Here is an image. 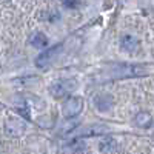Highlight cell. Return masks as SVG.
I'll use <instances>...</instances> for the list:
<instances>
[{
	"label": "cell",
	"instance_id": "1",
	"mask_svg": "<svg viewBox=\"0 0 154 154\" xmlns=\"http://www.w3.org/2000/svg\"><path fill=\"white\" fill-rule=\"evenodd\" d=\"M82 109H83V102H82V99H79V97H71V99H68L65 103H63L62 112H63V116H65V117L72 119V117H77V116L82 112Z\"/></svg>",
	"mask_w": 154,
	"mask_h": 154
},
{
	"label": "cell",
	"instance_id": "2",
	"mask_svg": "<svg viewBox=\"0 0 154 154\" xmlns=\"http://www.w3.org/2000/svg\"><path fill=\"white\" fill-rule=\"evenodd\" d=\"M145 72L143 68L140 66H133V65H120V66H116L112 69V77H131V75H139Z\"/></svg>",
	"mask_w": 154,
	"mask_h": 154
},
{
	"label": "cell",
	"instance_id": "3",
	"mask_svg": "<svg viewBox=\"0 0 154 154\" xmlns=\"http://www.w3.org/2000/svg\"><path fill=\"white\" fill-rule=\"evenodd\" d=\"M25 130H26V126H25V123L19 119H11L5 125V131L11 137H20L25 133Z\"/></svg>",
	"mask_w": 154,
	"mask_h": 154
},
{
	"label": "cell",
	"instance_id": "4",
	"mask_svg": "<svg viewBox=\"0 0 154 154\" xmlns=\"http://www.w3.org/2000/svg\"><path fill=\"white\" fill-rule=\"evenodd\" d=\"M74 85V82H68V80H62V82H57L54 83L53 86L49 88V93L53 97L56 99H62V97H65L68 94V91H71V86Z\"/></svg>",
	"mask_w": 154,
	"mask_h": 154
},
{
	"label": "cell",
	"instance_id": "5",
	"mask_svg": "<svg viewBox=\"0 0 154 154\" xmlns=\"http://www.w3.org/2000/svg\"><path fill=\"white\" fill-rule=\"evenodd\" d=\"M59 51H60V46H54V48H49L48 51H43V53L35 59V65H37L38 68L48 66L49 63L53 62V59L59 54Z\"/></svg>",
	"mask_w": 154,
	"mask_h": 154
},
{
	"label": "cell",
	"instance_id": "6",
	"mask_svg": "<svg viewBox=\"0 0 154 154\" xmlns=\"http://www.w3.org/2000/svg\"><path fill=\"white\" fill-rule=\"evenodd\" d=\"M112 103H114V100H112V97L108 96V94H99V96H96V99H94L96 108H97L99 111H102V112L111 109V108H112Z\"/></svg>",
	"mask_w": 154,
	"mask_h": 154
},
{
	"label": "cell",
	"instance_id": "7",
	"mask_svg": "<svg viewBox=\"0 0 154 154\" xmlns=\"http://www.w3.org/2000/svg\"><path fill=\"white\" fill-rule=\"evenodd\" d=\"M108 133V126L105 125H91L82 130L80 136H102V134H106Z\"/></svg>",
	"mask_w": 154,
	"mask_h": 154
},
{
	"label": "cell",
	"instance_id": "8",
	"mask_svg": "<svg viewBox=\"0 0 154 154\" xmlns=\"http://www.w3.org/2000/svg\"><path fill=\"white\" fill-rule=\"evenodd\" d=\"M137 40L133 37V35H123L120 38V46L123 51H128V53H133V51L137 49Z\"/></svg>",
	"mask_w": 154,
	"mask_h": 154
},
{
	"label": "cell",
	"instance_id": "9",
	"mask_svg": "<svg viewBox=\"0 0 154 154\" xmlns=\"http://www.w3.org/2000/svg\"><path fill=\"white\" fill-rule=\"evenodd\" d=\"M99 148L103 151V152H114V151H117L119 145H117V142H116V139L106 137V139H103V140H100Z\"/></svg>",
	"mask_w": 154,
	"mask_h": 154
},
{
	"label": "cell",
	"instance_id": "10",
	"mask_svg": "<svg viewBox=\"0 0 154 154\" xmlns=\"http://www.w3.org/2000/svg\"><path fill=\"white\" fill-rule=\"evenodd\" d=\"M134 122H136V125H137V126L146 128V126H149V125H151L152 117H151V114H149V112H143V111H142V112H137V114H136Z\"/></svg>",
	"mask_w": 154,
	"mask_h": 154
},
{
	"label": "cell",
	"instance_id": "11",
	"mask_svg": "<svg viewBox=\"0 0 154 154\" xmlns=\"http://www.w3.org/2000/svg\"><path fill=\"white\" fill-rule=\"evenodd\" d=\"M31 43L35 48H45L48 45V37L43 32H35L32 35V38H31Z\"/></svg>",
	"mask_w": 154,
	"mask_h": 154
},
{
	"label": "cell",
	"instance_id": "12",
	"mask_svg": "<svg viewBox=\"0 0 154 154\" xmlns=\"http://www.w3.org/2000/svg\"><path fill=\"white\" fill-rule=\"evenodd\" d=\"M66 8H77L80 5V0H62Z\"/></svg>",
	"mask_w": 154,
	"mask_h": 154
}]
</instances>
